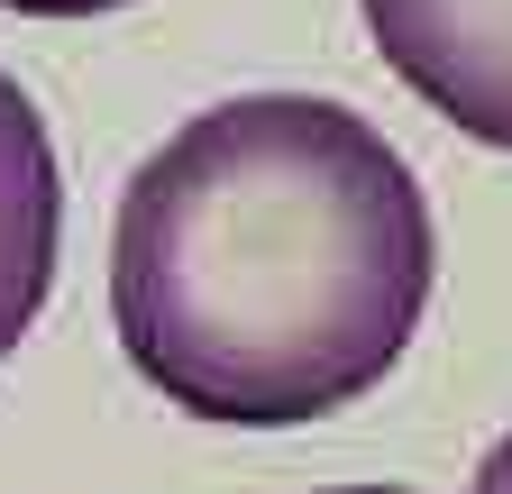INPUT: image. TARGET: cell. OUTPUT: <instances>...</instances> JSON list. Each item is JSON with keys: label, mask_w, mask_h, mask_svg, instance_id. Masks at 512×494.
I'll return each instance as SVG.
<instances>
[{"label": "cell", "mask_w": 512, "mask_h": 494, "mask_svg": "<svg viewBox=\"0 0 512 494\" xmlns=\"http://www.w3.org/2000/svg\"><path fill=\"white\" fill-rule=\"evenodd\" d=\"M439 284L412 165L357 110L238 92L128 174L110 330L192 421L293 430L403 366Z\"/></svg>", "instance_id": "1"}, {"label": "cell", "mask_w": 512, "mask_h": 494, "mask_svg": "<svg viewBox=\"0 0 512 494\" xmlns=\"http://www.w3.org/2000/svg\"><path fill=\"white\" fill-rule=\"evenodd\" d=\"M19 19H92V10H128V0H0Z\"/></svg>", "instance_id": "4"}, {"label": "cell", "mask_w": 512, "mask_h": 494, "mask_svg": "<svg viewBox=\"0 0 512 494\" xmlns=\"http://www.w3.org/2000/svg\"><path fill=\"white\" fill-rule=\"evenodd\" d=\"M320 494H421V485H320Z\"/></svg>", "instance_id": "6"}, {"label": "cell", "mask_w": 512, "mask_h": 494, "mask_svg": "<svg viewBox=\"0 0 512 494\" xmlns=\"http://www.w3.org/2000/svg\"><path fill=\"white\" fill-rule=\"evenodd\" d=\"M467 494H512V430L485 449V467H476V485H467Z\"/></svg>", "instance_id": "5"}, {"label": "cell", "mask_w": 512, "mask_h": 494, "mask_svg": "<svg viewBox=\"0 0 512 494\" xmlns=\"http://www.w3.org/2000/svg\"><path fill=\"white\" fill-rule=\"evenodd\" d=\"M375 55L421 110L512 147V0H357Z\"/></svg>", "instance_id": "2"}, {"label": "cell", "mask_w": 512, "mask_h": 494, "mask_svg": "<svg viewBox=\"0 0 512 494\" xmlns=\"http://www.w3.org/2000/svg\"><path fill=\"white\" fill-rule=\"evenodd\" d=\"M55 238H64V183L37 101L0 74V357H10L55 284Z\"/></svg>", "instance_id": "3"}]
</instances>
